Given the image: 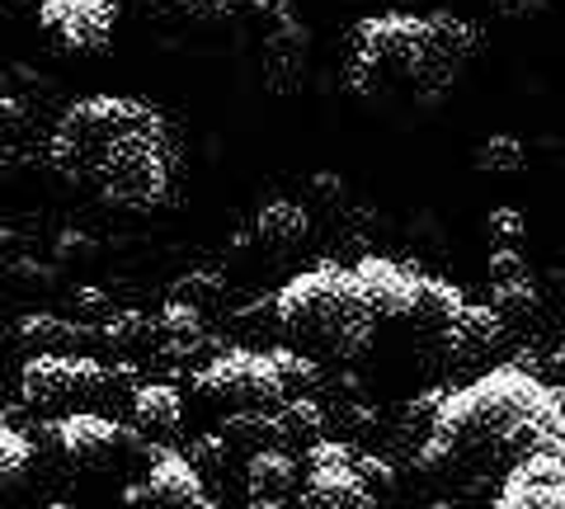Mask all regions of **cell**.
Returning <instances> with one entry per match:
<instances>
[{
    "mask_svg": "<svg viewBox=\"0 0 565 509\" xmlns=\"http://www.w3.org/2000/svg\"><path fill=\"white\" fill-rule=\"evenodd\" d=\"M533 453L565 458V396L527 368L504 363L434 401L419 467L462 481H504Z\"/></svg>",
    "mask_w": 565,
    "mask_h": 509,
    "instance_id": "cell-1",
    "label": "cell"
},
{
    "mask_svg": "<svg viewBox=\"0 0 565 509\" xmlns=\"http://www.w3.org/2000/svg\"><path fill=\"white\" fill-rule=\"evenodd\" d=\"M47 161L71 184L114 208L166 203L174 180V137L161 109L128 95L76 99L52 128Z\"/></svg>",
    "mask_w": 565,
    "mask_h": 509,
    "instance_id": "cell-2",
    "label": "cell"
},
{
    "mask_svg": "<svg viewBox=\"0 0 565 509\" xmlns=\"http://www.w3.org/2000/svg\"><path fill=\"white\" fill-rule=\"evenodd\" d=\"M476 52V29L448 10L434 14H367L349 33V91L377 95L386 76L448 85Z\"/></svg>",
    "mask_w": 565,
    "mask_h": 509,
    "instance_id": "cell-3",
    "label": "cell"
},
{
    "mask_svg": "<svg viewBox=\"0 0 565 509\" xmlns=\"http://www.w3.org/2000/svg\"><path fill=\"white\" fill-rule=\"evenodd\" d=\"M274 316L292 340L307 344V354H330V359L359 354L377 330L373 307L363 303L353 269L344 265H316L288 278L274 293Z\"/></svg>",
    "mask_w": 565,
    "mask_h": 509,
    "instance_id": "cell-4",
    "label": "cell"
},
{
    "mask_svg": "<svg viewBox=\"0 0 565 509\" xmlns=\"http://www.w3.org/2000/svg\"><path fill=\"white\" fill-rule=\"evenodd\" d=\"M193 388L212 401H236V406H282L292 396L269 349H222L193 373Z\"/></svg>",
    "mask_w": 565,
    "mask_h": 509,
    "instance_id": "cell-5",
    "label": "cell"
},
{
    "mask_svg": "<svg viewBox=\"0 0 565 509\" xmlns=\"http://www.w3.org/2000/svg\"><path fill=\"white\" fill-rule=\"evenodd\" d=\"M114 382V368L90 354H33L20 373V392L29 406H66V401L99 396Z\"/></svg>",
    "mask_w": 565,
    "mask_h": 509,
    "instance_id": "cell-6",
    "label": "cell"
},
{
    "mask_svg": "<svg viewBox=\"0 0 565 509\" xmlns=\"http://www.w3.org/2000/svg\"><path fill=\"white\" fill-rule=\"evenodd\" d=\"M147 481L141 486H128V505H156V509H217V500L207 496V486L199 477L184 453L174 448H147Z\"/></svg>",
    "mask_w": 565,
    "mask_h": 509,
    "instance_id": "cell-7",
    "label": "cell"
},
{
    "mask_svg": "<svg viewBox=\"0 0 565 509\" xmlns=\"http://www.w3.org/2000/svg\"><path fill=\"white\" fill-rule=\"evenodd\" d=\"M114 0H43L39 29L71 52H99L114 39Z\"/></svg>",
    "mask_w": 565,
    "mask_h": 509,
    "instance_id": "cell-8",
    "label": "cell"
},
{
    "mask_svg": "<svg viewBox=\"0 0 565 509\" xmlns=\"http://www.w3.org/2000/svg\"><path fill=\"white\" fill-rule=\"evenodd\" d=\"M490 509H565V458L561 453H533L500 481Z\"/></svg>",
    "mask_w": 565,
    "mask_h": 509,
    "instance_id": "cell-9",
    "label": "cell"
},
{
    "mask_svg": "<svg viewBox=\"0 0 565 509\" xmlns=\"http://www.w3.org/2000/svg\"><path fill=\"white\" fill-rule=\"evenodd\" d=\"M504 340V316L494 311L490 303H467L457 307L444 326L434 330V344L444 349V354L452 359V363H471V359H481L486 349H494Z\"/></svg>",
    "mask_w": 565,
    "mask_h": 509,
    "instance_id": "cell-10",
    "label": "cell"
},
{
    "mask_svg": "<svg viewBox=\"0 0 565 509\" xmlns=\"http://www.w3.org/2000/svg\"><path fill=\"white\" fill-rule=\"evenodd\" d=\"M52 438H57V448L66 453V458H76V463H99V458H109V453L122 444V425H114V420H104V415H90V411H76V415H66L52 425Z\"/></svg>",
    "mask_w": 565,
    "mask_h": 509,
    "instance_id": "cell-11",
    "label": "cell"
},
{
    "mask_svg": "<svg viewBox=\"0 0 565 509\" xmlns=\"http://www.w3.org/2000/svg\"><path fill=\"white\" fill-rule=\"evenodd\" d=\"M307 500L311 509H382V500L353 471V458L340 467H307Z\"/></svg>",
    "mask_w": 565,
    "mask_h": 509,
    "instance_id": "cell-12",
    "label": "cell"
},
{
    "mask_svg": "<svg viewBox=\"0 0 565 509\" xmlns=\"http://www.w3.org/2000/svg\"><path fill=\"white\" fill-rule=\"evenodd\" d=\"M20 340L29 349H43V354H71L76 344L99 340V330L81 326V321H66V316H57V311H29L20 321Z\"/></svg>",
    "mask_w": 565,
    "mask_h": 509,
    "instance_id": "cell-13",
    "label": "cell"
},
{
    "mask_svg": "<svg viewBox=\"0 0 565 509\" xmlns=\"http://www.w3.org/2000/svg\"><path fill=\"white\" fill-rule=\"evenodd\" d=\"M255 236H259L264 245H274V251H292V245H302V241L311 236V218H307V208H302V203L274 199V203H264V208H259Z\"/></svg>",
    "mask_w": 565,
    "mask_h": 509,
    "instance_id": "cell-14",
    "label": "cell"
},
{
    "mask_svg": "<svg viewBox=\"0 0 565 509\" xmlns=\"http://www.w3.org/2000/svg\"><path fill=\"white\" fill-rule=\"evenodd\" d=\"M132 415L141 430L170 434V430H180V420H184V396H180V388H170V382H141L132 396Z\"/></svg>",
    "mask_w": 565,
    "mask_h": 509,
    "instance_id": "cell-15",
    "label": "cell"
},
{
    "mask_svg": "<svg viewBox=\"0 0 565 509\" xmlns=\"http://www.w3.org/2000/svg\"><path fill=\"white\" fill-rule=\"evenodd\" d=\"M245 481H250V500H282L297 486V463L282 448H259Z\"/></svg>",
    "mask_w": 565,
    "mask_h": 509,
    "instance_id": "cell-16",
    "label": "cell"
},
{
    "mask_svg": "<svg viewBox=\"0 0 565 509\" xmlns=\"http://www.w3.org/2000/svg\"><path fill=\"white\" fill-rule=\"evenodd\" d=\"M156 336L170 344V354H193V349L203 344V311L180 303V297H170L156 316Z\"/></svg>",
    "mask_w": 565,
    "mask_h": 509,
    "instance_id": "cell-17",
    "label": "cell"
},
{
    "mask_svg": "<svg viewBox=\"0 0 565 509\" xmlns=\"http://www.w3.org/2000/svg\"><path fill=\"white\" fill-rule=\"evenodd\" d=\"M326 425L321 406H311L302 396H288L282 406H274V438H316Z\"/></svg>",
    "mask_w": 565,
    "mask_h": 509,
    "instance_id": "cell-18",
    "label": "cell"
},
{
    "mask_svg": "<svg viewBox=\"0 0 565 509\" xmlns=\"http://www.w3.org/2000/svg\"><path fill=\"white\" fill-rule=\"evenodd\" d=\"M523 161H527V151L519 137H509V132H494L490 142H481V151H476V166L486 174H519Z\"/></svg>",
    "mask_w": 565,
    "mask_h": 509,
    "instance_id": "cell-19",
    "label": "cell"
},
{
    "mask_svg": "<svg viewBox=\"0 0 565 509\" xmlns=\"http://www.w3.org/2000/svg\"><path fill=\"white\" fill-rule=\"evenodd\" d=\"M156 336V321L151 316H141V311H109L104 316V326H99V340H109L118 349H132L141 340H151Z\"/></svg>",
    "mask_w": 565,
    "mask_h": 509,
    "instance_id": "cell-20",
    "label": "cell"
},
{
    "mask_svg": "<svg viewBox=\"0 0 565 509\" xmlns=\"http://www.w3.org/2000/svg\"><path fill=\"white\" fill-rule=\"evenodd\" d=\"M29 467H33V444H29V438L14 430V425H6V420H0V486L20 481Z\"/></svg>",
    "mask_w": 565,
    "mask_h": 509,
    "instance_id": "cell-21",
    "label": "cell"
},
{
    "mask_svg": "<svg viewBox=\"0 0 565 509\" xmlns=\"http://www.w3.org/2000/svg\"><path fill=\"white\" fill-rule=\"evenodd\" d=\"M486 236H490V251H519V241L527 236V218L519 213L514 203L490 208V218H486Z\"/></svg>",
    "mask_w": 565,
    "mask_h": 509,
    "instance_id": "cell-22",
    "label": "cell"
},
{
    "mask_svg": "<svg viewBox=\"0 0 565 509\" xmlns=\"http://www.w3.org/2000/svg\"><path fill=\"white\" fill-rule=\"evenodd\" d=\"M490 307L494 311H533L537 307V288L533 278H519V284H490Z\"/></svg>",
    "mask_w": 565,
    "mask_h": 509,
    "instance_id": "cell-23",
    "label": "cell"
},
{
    "mask_svg": "<svg viewBox=\"0 0 565 509\" xmlns=\"http://www.w3.org/2000/svg\"><path fill=\"white\" fill-rule=\"evenodd\" d=\"M353 471H359L363 486L373 490L377 500H382L386 490L396 486V471H392V463H386V458H373V453H353Z\"/></svg>",
    "mask_w": 565,
    "mask_h": 509,
    "instance_id": "cell-24",
    "label": "cell"
},
{
    "mask_svg": "<svg viewBox=\"0 0 565 509\" xmlns=\"http://www.w3.org/2000/svg\"><path fill=\"white\" fill-rule=\"evenodd\" d=\"M226 444H232L226 434H203V438H193V444H189L184 458L199 467V477H203V471H212V467H222V463H226Z\"/></svg>",
    "mask_w": 565,
    "mask_h": 509,
    "instance_id": "cell-25",
    "label": "cell"
},
{
    "mask_svg": "<svg viewBox=\"0 0 565 509\" xmlns=\"http://www.w3.org/2000/svg\"><path fill=\"white\" fill-rule=\"evenodd\" d=\"M490 284H519V278H533V269H527V259L519 251H490Z\"/></svg>",
    "mask_w": 565,
    "mask_h": 509,
    "instance_id": "cell-26",
    "label": "cell"
},
{
    "mask_svg": "<svg viewBox=\"0 0 565 509\" xmlns=\"http://www.w3.org/2000/svg\"><path fill=\"white\" fill-rule=\"evenodd\" d=\"M212 293H222V278L212 274V269L189 274V278H180V288H174V297H180V303H189V307H199L203 297H212Z\"/></svg>",
    "mask_w": 565,
    "mask_h": 509,
    "instance_id": "cell-27",
    "label": "cell"
},
{
    "mask_svg": "<svg viewBox=\"0 0 565 509\" xmlns=\"http://www.w3.org/2000/svg\"><path fill=\"white\" fill-rule=\"evenodd\" d=\"M180 6L193 20H226V14H236V0H180Z\"/></svg>",
    "mask_w": 565,
    "mask_h": 509,
    "instance_id": "cell-28",
    "label": "cell"
},
{
    "mask_svg": "<svg viewBox=\"0 0 565 509\" xmlns=\"http://www.w3.org/2000/svg\"><path fill=\"white\" fill-rule=\"evenodd\" d=\"M43 0H0V24L10 20H24V14H39Z\"/></svg>",
    "mask_w": 565,
    "mask_h": 509,
    "instance_id": "cell-29",
    "label": "cell"
},
{
    "mask_svg": "<svg viewBox=\"0 0 565 509\" xmlns=\"http://www.w3.org/2000/svg\"><path fill=\"white\" fill-rule=\"evenodd\" d=\"M241 6L264 10V14H274V20H282V14H288V0H236V10H241Z\"/></svg>",
    "mask_w": 565,
    "mask_h": 509,
    "instance_id": "cell-30",
    "label": "cell"
},
{
    "mask_svg": "<svg viewBox=\"0 0 565 509\" xmlns=\"http://www.w3.org/2000/svg\"><path fill=\"white\" fill-rule=\"evenodd\" d=\"M250 509H292L288 500H250Z\"/></svg>",
    "mask_w": 565,
    "mask_h": 509,
    "instance_id": "cell-31",
    "label": "cell"
},
{
    "mask_svg": "<svg viewBox=\"0 0 565 509\" xmlns=\"http://www.w3.org/2000/svg\"><path fill=\"white\" fill-rule=\"evenodd\" d=\"M47 509H76V505H47Z\"/></svg>",
    "mask_w": 565,
    "mask_h": 509,
    "instance_id": "cell-32",
    "label": "cell"
},
{
    "mask_svg": "<svg viewBox=\"0 0 565 509\" xmlns=\"http://www.w3.org/2000/svg\"><path fill=\"white\" fill-rule=\"evenodd\" d=\"M429 509H448V505H429Z\"/></svg>",
    "mask_w": 565,
    "mask_h": 509,
    "instance_id": "cell-33",
    "label": "cell"
}]
</instances>
